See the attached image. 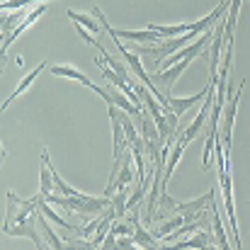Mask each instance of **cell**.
Returning a JSON list of instances; mask_svg holds the SVG:
<instances>
[{"label": "cell", "mask_w": 250, "mask_h": 250, "mask_svg": "<svg viewBox=\"0 0 250 250\" xmlns=\"http://www.w3.org/2000/svg\"><path fill=\"white\" fill-rule=\"evenodd\" d=\"M117 34L129 39V42H139V44H156V42H161V34L153 32L151 27H146V29H117Z\"/></svg>", "instance_id": "obj_9"}, {"label": "cell", "mask_w": 250, "mask_h": 250, "mask_svg": "<svg viewBox=\"0 0 250 250\" xmlns=\"http://www.w3.org/2000/svg\"><path fill=\"white\" fill-rule=\"evenodd\" d=\"M214 97H216V83H211L209 92H207V97H204V104H202V109H199V114H197V117H194V122H192V124L185 129V134H182V141H185V144H192V141L199 136V131H202V126H204L207 117L211 114Z\"/></svg>", "instance_id": "obj_4"}, {"label": "cell", "mask_w": 250, "mask_h": 250, "mask_svg": "<svg viewBox=\"0 0 250 250\" xmlns=\"http://www.w3.org/2000/svg\"><path fill=\"white\" fill-rule=\"evenodd\" d=\"M44 12H46V5H37V7L27 15V17H22V22H20V24H17V27H15V29H12V32H10V34L2 39V51H7V46H12V42H15V39H17V37H20V34H22V32L32 24V22H37V20L44 15Z\"/></svg>", "instance_id": "obj_8"}, {"label": "cell", "mask_w": 250, "mask_h": 250, "mask_svg": "<svg viewBox=\"0 0 250 250\" xmlns=\"http://www.w3.org/2000/svg\"><path fill=\"white\" fill-rule=\"evenodd\" d=\"M219 182L224 192V204L229 214V226L233 233V246L241 248V233H238V221H236V204H233V180H231V156H226V166L219 167Z\"/></svg>", "instance_id": "obj_2"}, {"label": "cell", "mask_w": 250, "mask_h": 250, "mask_svg": "<svg viewBox=\"0 0 250 250\" xmlns=\"http://www.w3.org/2000/svg\"><path fill=\"white\" fill-rule=\"evenodd\" d=\"M44 68H46V63H44V61H42V63H39L37 68H32V73H29L27 78H22V83L15 87V92H12V95H10V97H7V100L2 102V109H7V107H10V104H12V102H15V100H17V97H20V95H22V92H24L27 87H29V85L34 83V81H37V76H39V73H42Z\"/></svg>", "instance_id": "obj_11"}, {"label": "cell", "mask_w": 250, "mask_h": 250, "mask_svg": "<svg viewBox=\"0 0 250 250\" xmlns=\"http://www.w3.org/2000/svg\"><path fill=\"white\" fill-rule=\"evenodd\" d=\"M211 83H216V81H209V85L207 87H202V92H197V95H189V97H167V104H170V109L177 114V117H182L189 107H194L199 100H204L207 97V92H209V87H211Z\"/></svg>", "instance_id": "obj_7"}, {"label": "cell", "mask_w": 250, "mask_h": 250, "mask_svg": "<svg viewBox=\"0 0 250 250\" xmlns=\"http://www.w3.org/2000/svg\"><path fill=\"white\" fill-rule=\"evenodd\" d=\"M56 187H54V172H51V158H49V153L44 151L42 153V187H39V192L46 197V194H51Z\"/></svg>", "instance_id": "obj_12"}, {"label": "cell", "mask_w": 250, "mask_h": 250, "mask_svg": "<svg viewBox=\"0 0 250 250\" xmlns=\"http://www.w3.org/2000/svg\"><path fill=\"white\" fill-rule=\"evenodd\" d=\"M37 226L42 229V233L46 236V241H49V246H51V248H56V250L63 248V238H59V236L51 231V226L46 224V216L42 214V209H39V214H37Z\"/></svg>", "instance_id": "obj_14"}, {"label": "cell", "mask_w": 250, "mask_h": 250, "mask_svg": "<svg viewBox=\"0 0 250 250\" xmlns=\"http://www.w3.org/2000/svg\"><path fill=\"white\" fill-rule=\"evenodd\" d=\"M49 71L54 73V76H63V78H71V81H78V83H83L85 87H90V90H95L104 102H107V107L112 104V95H109V90L107 87H100V85H95L85 73H81V71H76L73 66H49Z\"/></svg>", "instance_id": "obj_5"}, {"label": "cell", "mask_w": 250, "mask_h": 250, "mask_svg": "<svg viewBox=\"0 0 250 250\" xmlns=\"http://www.w3.org/2000/svg\"><path fill=\"white\" fill-rule=\"evenodd\" d=\"M153 32L161 34V39H170V37H180L185 32H189V22L187 24H172V27H158V24H148Z\"/></svg>", "instance_id": "obj_16"}, {"label": "cell", "mask_w": 250, "mask_h": 250, "mask_svg": "<svg viewBox=\"0 0 250 250\" xmlns=\"http://www.w3.org/2000/svg\"><path fill=\"white\" fill-rule=\"evenodd\" d=\"M34 2H49V0H2V10H17V7H24V5H34Z\"/></svg>", "instance_id": "obj_17"}, {"label": "cell", "mask_w": 250, "mask_h": 250, "mask_svg": "<svg viewBox=\"0 0 250 250\" xmlns=\"http://www.w3.org/2000/svg\"><path fill=\"white\" fill-rule=\"evenodd\" d=\"M66 15L71 17V22H78V24H83L85 29H90L92 34H102V32H104L97 17H95V20H90V17H85V15H81V12H76V10H68Z\"/></svg>", "instance_id": "obj_15"}, {"label": "cell", "mask_w": 250, "mask_h": 250, "mask_svg": "<svg viewBox=\"0 0 250 250\" xmlns=\"http://www.w3.org/2000/svg\"><path fill=\"white\" fill-rule=\"evenodd\" d=\"M243 85H246V81H241L233 90L226 87L229 102H226V107H224V126H221V134H219L221 141H224V153H226V156H231V134H233V122H236V112H238V102H241Z\"/></svg>", "instance_id": "obj_3"}, {"label": "cell", "mask_w": 250, "mask_h": 250, "mask_svg": "<svg viewBox=\"0 0 250 250\" xmlns=\"http://www.w3.org/2000/svg\"><path fill=\"white\" fill-rule=\"evenodd\" d=\"M209 207H211V224H214V233H216V248H229L231 243H229L226 231H224V226H221L224 221H221V214H219V204L211 199Z\"/></svg>", "instance_id": "obj_10"}, {"label": "cell", "mask_w": 250, "mask_h": 250, "mask_svg": "<svg viewBox=\"0 0 250 250\" xmlns=\"http://www.w3.org/2000/svg\"><path fill=\"white\" fill-rule=\"evenodd\" d=\"M134 182V167H131V161H129V153H124V166L119 167V172H117V177H114V182H109L107 185V189H104V197H114V192H119V189H124V187H129Z\"/></svg>", "instance_id": "obj_6"}, {"label": "cell", "mask_w": 250, "mask_h": 250, "mask_svg": "<svg viewBox=\"0 0 250 250\" xmlns=\"http://www.w3.org/2000/svg\"><path fill=\"white\" fill-rule=\"evenodd\" d=\"M46 202L51 204H59L61 209L68 211H76V214H85V216H92V214H100L109 207V197H87V194H81V197H56V194H46Z\"/></svg>", "instance_id": "obj_1"}, {"label": "cell", "mask_w": 250, "mask_h": 250, "mask_svg": "<svg viewBox=\"0 0 250 250\" xmlns=\"http://www.w3.org/2000/svg\"><path fill=\"white\" fill-rule=\"evenodd\" d=\"M211 246H216V241H214L211 233H207V231L194 233V236L187 238L185 243H175V248H211Z\"/></svg>", "instance_id": "obj_13"}]
</instances>
